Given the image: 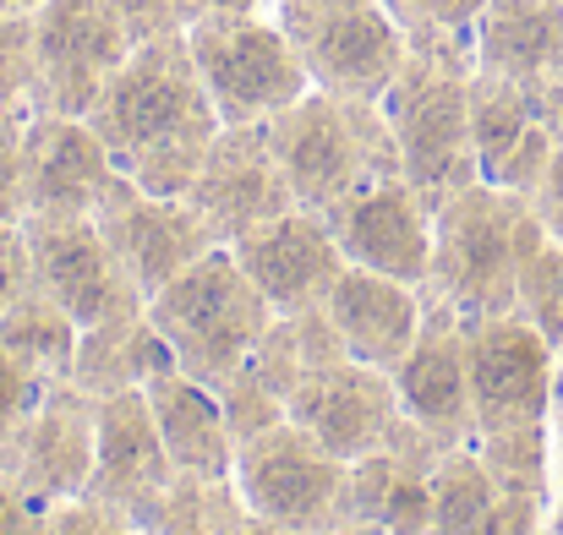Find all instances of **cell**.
Here are the masks:
<instances>
[{
	"instance_id": "4fadbf2b",
	"label": "cell",
	"mask_w": 563,
	"mask_h": 535,
	"mask_svg": "<svg viewBox=\"0 0 563 535\" xmlns=\"http://www.w3.org/2000/svg\"><path fill=\"white\" fill-rule=\"evenodd\" d=\"M93 432L99 399L82 393L71 377L49 382L33 415L0 443V481H11L44 509L60 498H82L93 476Z\"/></svg>"
},
{
	"instance_id": "52a82bcc",
	"label": "cell",
	"mask_w": 563,
	"mask_h": 535,
	"mask_svg": "<svg viewBox=\"0 0 563 535\" xmlns=\"http://www.w3.org/2000/svg\"><path fill=\"white\" fill-rule=\"evenodd\" d=\"M274 22L334 99H383L405 66V33L383 0H274Z\"/></svg>"
},
{
	"instance_id": "f546056e",
	"label": "cell",
	"mask_w": 563,
	"mask_h": 535,
	"mask_svg": "<svg viewBox=\"0 0 563 535\" xmlns=\"http://www.w3.org/2000/svg\"><path fill=\"white\" fill-rule=\"evenodd\" d=\"M38 104V27L33 11L0 5V115L33 121Z\"/></svg>"
},
{
	"instance_id": "f1b7e54d",
	"label": "cell",
	"mask_w": 563,
	"mask_h": 535,
	"mask_svg": "<svg viewBox=\"0 0 563 535\" xmlns=\"http://www.w3.org/2000/svg\"><path fill=\"white\" fill-rule=\"evenodd\" d=\"M515 312L526 323L542 328V339L559 350L563 345V241L542 230V219H526V241H520V296Z\"/></svg>"
},
{
	"instance_id": "836d02e7",
	"label": "cell",
	"mask_w": 563,
	"mask_h": 535,
	"mask_svg": "<svg viewBox=\"0 0 563 535\" xmlns=\"http://www.w3.org/2000/svg\"><path fill=\"white\" fill-rule=\"evenodd\" d=\"M44 388H49V382H38L22 360L0 345V443L33 415V404L44 399Z\"/></svg>"
},
{
	"instance_id": "7bdbcfd3",
	"label": "cell",
	"mask_w": 563,
	"mask_h": 535,
	"mask_svg": "<svg viewBox=\"0 0 563 535\" xmlns=\"http://www.w3.org/2000/svg\"><path fill=\"white\" fill-rule=\"evenodd\" d=\"M0 5H16V11H38L44 0H0Z\"/></svg>"
},
{
	"instance_id": "cb8c5ba5",
	"label": "cell",
	"mask_w": 563,
	"mask_h": 535,
	"mask_svg": "<svg viewBox=\"0 0 563 535\" xmlns=\"http://www.w3.org/2000/svg\"><path fill=\"white\" fill-rule=\"evenodd\" d=\"M170 366H176V350L154 328L148 306H137V312H121V317H104V323L82 328L71 382L93 399H110V393L143 388L154 371H170Z\"/></svg>"
},
{
	"instance_id": "74e56055",
	"label": "cell",
	"mask_w": 563,
	"mask_h": 535,
	"mask_svg": "<svg viewBox=\"0 0 563 535\" xmlns=\"http://www.w3.org/2000/svg\"><path fill=\"white\" fill-rule=\"evenodd\" d=\"M224 535H301V531H285V525H274V520H263L257 509H235V520L224 525Z\"/></svg>"
},
{
	"instance_id": "d6a6232c",
	"label": "cell",
	"mask_w": 563,
	"mask_h": 535,
	"mask_svg": "<svg viewBox=\"0 0 563 535\" xmlns=\"http://www.w3.org/2000/svg\"><path fill=\"white\" fill-rule=\"evenodd\" d=\"M137 525L121 514V509H110V503H99V498H60V503H49V535H132Z\"/></svg>"
},
{
	"instance_id": "ab89813d",
	"label": "cell",
	"mask_w": 563,
	"mask_h": 535,
	"mask_svg": "<svg viewBox=\"0 0 563 535\" xmlns=\"http://www.w3.org/2000/svg\"><path fill=\"white\" fill-rule=\"evenodd\" d=\"M553 535H563V404L553 426Z\"/></svg>"
},
{
	"instance_id": "484cf974",
	"label": "cell",
	"mask_w": 563,
	"mask_h": 535,
	"mask_svg": "<svg viewBox=\"0 0 563 535\" xmlns=\"http://www.w3.org/2000/svg\"><path fill=\"white\" fill-rule=\"evenodd\" d=\"M77 339H82L77 317H71L60 301H49L38 285H27V290L0 312V345L22 360L38 382H66V377H71Z\"/></svg>"
},
{
	"instance_id": "30bf717a",
	"label": "cell",
	"mask_w": 563,
	"mask_h": 535,
	"mask_svg": "<svg viewBox=\"0 0 563 535\" xmlns=\"http://www.w3.org/2000/svg\"><path fill=\"white\" fill-rule=\"evenodd\" d=\"M38 27V104L49 115H88L104 82L132 55L121 0H44Z\"/></svg>"
},
{
	"instance_id": "4316f807",
	"label": "cell",
	"mask_w": 563,
	"mask_h": 535,
	"mask_svg": "<svg viewBox=\"0 0 563 535\" xmlns=\"http://www.w3.org/2000/svg\"><path fill=\"white\" fill-rule=\"evenodd\" d=\"M427 535H509L498 487L476 454V443L449 448L432 470V525Z\"/></svg>"
},
{
	"instance_id": "2e32d148",
	"label": "cell",
	"mask_w": 563,
	"mask_h": 535,
	"mask_svg": "<svg viewBox=\"0 0 563 535\" xmlns=\"http://www.w3.org/2000/svg\"><path fill=\"white\" fill-rule=\"evenodd\" d=\"M187 202L202 213V224L213 230L219 246H235L257 224H268V219L296 208L290 180L279 170L263 126H224L213 137L197 180L187 186Z\"/></svg>"
},
{
	"instance_id": "603a6c76",
	"label": "cell",
	"mask_w": 563,
	"mask_h": 535,
	"mask_svg": "<svg viewBox=\"0 0 563 535\" xmlns=\"http://www.w3.org/2000/svg\"><path fill=\"white\" fill-rule=\"evenodd\" d=\"M143 393H148L154 426H159L176 470L208 476V481H219V476L235 470V437L224 426V410H219L213 388L191 382L181 366H170V371H154L143 382Z\"/></svg>"
},
{
	"instance_id": "7c38bea8",
	"label": "cell",
	"mask_w": 563,
	"mask_h": 535,
	"mask_svg": "<svg viewBox=\"0 0 563 535\" xmlns=\"http://www.w3.org/2000/svg\"><path fill=\"white\" fill-rule=\"evenodd\" d=\"M93 224L110 241V252L121 257V268L132 274V285L143 290V301H154L202 252L219 246L187 197H154L132 176L110 180V191L93 208Z\"/></svg>"
},
{
	"instance_id": "277c9868",
	"label": "cell",
	"mask_w": 563,
	"mask_h": 535,
	"mask_svg": "<svg viewBox=\"0 0 563 535\" xmlns=\"http://www.w3.org/2000/svg\"><path fill=\"white\" fill-rule=\"evenodd\" d=\"M148 317L176 350V366L202 388H219L230 371H241L274 323L263 290L246 279L230 246L202 252L181 279H170L148 301Z\"/></svg>"
},
{
	"instance_id": "ac0fdd59",
	"label": "cell",
	"mask_w": 563,
	"mask_h": 535,
	"mask_svg": "<svg viewBox=\"0 0 563 535\" xmlns=\"http://www.w3.org/2000/svg\"><path fill=\"white\" fill-rule=\"evenodd\" d=\"M285 415L318 437L334 459H362L383 448L388 426L399 421V393H394V371H377L362 360H334L323 371H307L290 399H285Z\"/></svg>"
},
{
	"instance_id": "83f0119b",
	"label": "cell",
	"mask_w": 563,
	"mask_h": 535,
	"mask_svg": "<svg viewBox=\"0 0 563 535\" xmlns=\"http://www.w3.org/2000/svg\"><path fill=\"white\" fill-rule=\"evenodd\" d=\"M345 356H351V350H345L340 328L329 323L323 306H312V312L274 317L246 366H252L279 399H290V388H296L307 371H323V366H334V360H345Z\"/></svg>"
},
{
	"instance_id": "e0dca14e",
	"label": "cell",
	"mask_w": 563,
	"mask_h": 535,
	"mask_svg": "<svg viewBox=\"0 0 563 535\" xmlns=\"http://www.w3.org/2000/svg\"><path fill=\"white\" fill-rule=\"evenodd\" d=\"M230 252L246 268V279L263 290V301H268L274 317L323 306L329 290H334V279L345 274V252H340L329 219L312 213V208H290V213L257 224Z\"/></svg>"
},
{
	"instance_id": "8fae6325",
	"label": "cell",
	"mask_w": 563,
	"mask_h": 535,
	"mask_svg": "<svg viewBox=\"0 0 563 535\" xmlns=\"http://www.w3.org/2000/svg\"><path fill=\"white\" fill-rule=\"evenodd\" d=\"M22 241H27L33 285L49 301H60L77 317V328H93L104 317L148 306L143 290L132 285V274L121 268V257L110 252V241L99 235L93 213H77V219L27 213L22 219Z\"/></svg>"
},
{
	"instance_id": "d590c367",
	"label": "cell",
	"mask_w": 563,
	"mask_h": 535,
	"mask_svg": "<svg viewBox=\"0 0 563 535\" xmlns=\"http://www.w3.org/2000/svg\"><path fill=\"white\" fill-rule=\"evenodd\" d=\"M33 285V268H27V241H22V224H0V312Z\"/></svg>"
},
{
	"instance_id": "4dcf8cb0",
	"label": "cell",
	"mask_w": 563,
	"mask_h": 535,
	"mask_svg": "<svg viewBox=\"0 0 563 535\" xmlns=\"http://www.w3.org/2000/svg\"><path fill=\"white\" fill-rule=\"evenodd\" d=\"M213 399H219L224 426H230V437H235V443H246V437H257V432H268V426L290 421V415H285V399H279V393H274L252 366L230 371V377L213 388Z\"/></svg>"
},
{
	"instance_id": "8992f818",
	"label": "cell",
	"mask_w": 563,
	"mask_h": 535,
	"mask_svg": "<svg viewBox=\"0 0 563 535\" xmlns=\"http://www.w3.org/2000/svg\"><path fill=\"white\" fill-rule=\"evenodd\" d=\"M187 44L224 126H263L268 115L290 110L312 88L279 22H263L257 11L208 5L187 27Z\"/></svg>"
},
{
	"instance_id": "1f68e13d",
	"label": "cell",
	"mask_w": 563,
	"mask_h": 535,
	"mask_svg": "<svg viewBox=\"0 0 563 535\" xmlns=\"http://www.w3.org/2000/svg\"><path fill=\"white\" fill-rule=\"evenodd\" d=\"M202 11H208V0H121L132 49L154 44V38H170V33H187Z\"/></svg>"
},
{
	"instance_id": "5bb4252c",
	"label": "cell",
	"mask_w": 563,
	"mask_h": 535,
	"mask_svg": "<svg viewBox=\"0 0 563 535\" xmlns=\"http://www.w3.org/2000/svg\"><path fill=\"white\" fill-rule=\"evenodd\" d=\"M394 393H399V415H410L443 448L476 443V410H471V377H465V328H460V312L438 290H421V328L394 366Z\"/></svg>"
},
{
	"instance_id": "7a4b0ae2",
	"label": "cell",
	"mask_w": 563,
	"mask_h": 535,
	"mask_svg": "<svg viewBox=\"0 0 563 535\" xmlns=\"http://www.w3.org/2000/svg\"><path fill=\"white\" fill-rule=\"evenodd\" d=\"M268 148L290 180L296 208L329 213L362 186L399 170V143L377 99H334L323 88H307L290 110L263 121Z\"/></svg>"
},
{
	"instance_id": "44dd1931",
	"label": "cell",
	"mask_w": 563,
	"mask_h": 535,
	"mask_svg": "<svg viewBox=\"0 0 563 535\" xmlns=\"http://www.w3.org/2000/svg\"><path fill=\"white\" fill-rule=\"evenodd\" d=\"M323 312L340 328L351 360L377 366V371H394L399 356L410 350L416 328H421V290H410V285H399L388 274L345 263V274L334 279Z\"/></svg>"
},
{
	"instance_id": "f35d334b",
	"label": "cell",
	"mask_w": 563,
	"mask_h": 535,
	"mask_svg": "<svg viewBox=\"0 0 563 535\" xmlns=\"http://www.w3.org/2000/svg\"><path fill=\"white\" fill-rule=\"evenodd\" d=\"M542 126L553 132V143L563 148V71L548 82V88H542Z\"/></svg>"
},
{
	"instance_id": "3957f363",
	"label": "cell",
	"mask_w": 563,
	"mask_h": 535,
	"mask_svg": "<svg viewBox=\"0 0 563 535\" xmlns=\"http://www.w3.org/2000/svg\"><path fill=\"white\" fill-rule=\"evenodd\" d=\"M531 202L493 180H471L432 208V279L460 317L515 312L520 296V241Z\"/></svg>"
},
{
	"instance_id": "8d00e7d4",
	"label": "cell",
	"mask_w": 563,
	"mask_h": 535,
	"mask_svg": "<svg viewBox=\"0 0 563 535\" xmlns=\"http://www.w3.org/2000/svg\"><path fill=\"white\" fill-rule=\"evenodd\" d=\"M0 535H49V509L0 481Z\"/></svg>"
},
{
	"instance_id": "6da1fadb",
	"label": "cell",
	"mask_w": 563,
	"mask_h": 535,
	"mask_svg": "<svg viewBox=\"0 0 563 535\" xmlns=\"http://www.w3.org/2000/svg\"><path fill=\"white\" fill-rule=\"evenodd\" d=\"M82 121L99 132L115 170L154 197H187L213 137L224 132L197 77L187 33L137 44Z\"/></svg>"
},
{
	"instance_id": "b9f144b4",
	"label": "cell",
	"mask_w": 563,
	"mask_h": 535,
	"mask_svg": "<svg viewBox=\"0 0 563 535\" xmlns=\"http://www.w3.org/2000/svg\"><path fill=\"white\" fill-rule=\"evenodd\" d=\"M208 5H219V11H257L263 0H208Z\"/></svg>"
},
{
	"instance_id": "ffe728a7",
	"label": "cell",
	"mask_w": 563,
	"mask_h": 535,
	"mask_svg": "<svg viewBox=\"0 0 563 535\" xmlns=\"http://www.w3.org/2000/svg\"><path fill=\"white\" fill-rule=\"evenodd\" d=\"M176 481L170 448L154 426L148 393L126 388L99 399V432H93V476H88V498L121 509L126 520H137L165 487Z\"/></svg>"
},
{
	"instance_id": "e575fe53",
	"label": "cell",
	"mask_w": 563,
	"mask_h": 535,
	"mask_svg": "<svg viewBox=\"0 0 563 535\" xmlns=\"http://www.w3.org/2000/svg\"><path fill=\"white\" fill-rule=\"evenodd\" d=\"M22 126L16 115H0V224H22Z\"/></svg>"
},
{
	"instance_id": "9a60e30c",
	"label": "cell",
	"mask_w": 563,
	"mask_h": 535,
	"mask_svg": "<svg viewBox=\"0 0 563 535\" xmlns=\"http://www.w3.org/2000/svg\"><path fill=\"white\" fill-rule=\"evenodd\" d=\"M323 219H329L345 263L388 274L410 290H421L432 279V202L405 176L362 186Z\"/></svg>"
},
{
	"instance_id": "ee69618b",
	"label": "cell",
	"mask_w": 563,
	"mask_h": 535,
	"mask_svg": "<svg viewBox=\"0 0 563 535\" xmlns=\"http://www.w3.org/2000/svg\"><path fill=\"white\" fill-rule=\"evenodd\" d=\"M132 535H148V531H132Z\"/></svg>"
},
{
	"instance_id": "d4e9b609",
	"label": "cell",
	"mask_w": 563,
	"mask_h": 535,
	"mask_svg": "<svg viewBox=\"0 0 563 535\" xmlns=\"http://www.w3.org/2000/svg\"><path fill=\"white\" fill-rule=\"evenodd\" d=\"M476 454L498 487L509 535H542L553 520V454H548V426H509V432H482Z\"/></svg>"
},
{
	"instance_id": "d6986e66",
	"label": "cell",
	"mask_w": 563,
	"mask_h": 535,
	"mask_svg": "<svg viewBox=\"0 0 563 535\" xmlns=\"http://www.w3.org/2000/svg\"><path fill=\"white\" fill-rule=\"evenodd\" d=\"M115 176L121 170L88 121L38 110L22 126V219L27 213H49V219L93 213Z\"/></svg>"
},
{
	"instance_id": "7402d4cb",
	"label": "cell",
	"mask_w": 563,
	"mask_h": 535,
	"mask_svg": "<svg viewBox=\"0 0 563 535\" xmlns=\"http://www.w3.org/2000/svg\"><path fill=\"white\" fill-rule=\"evenodd\" d=\"M476 71L542 93L563 71V0H487L476 16Z\"/></svg>"
},
{
	"instance_id": "ba28073f",
	"label": "cell",
	"mask_w": 563,
	"mask_h": 535,
	"mask_svg": "<svg viewBox=\"0 0 563 535\" xmlns=\"http://www.w3.org/2000/svg\"><path fill=\"white\" fill-rule=\"evenodd\" d=\"M235 492L263 520L301 535H329L345 525V459H334L296 421H279L235 443Z\"/></svg>"
},
{
	"instance_id": "5b68a950",
	"label": "cell",
	"mask_w": 563,
	"mask_h": 535,
	"mask_svg": "<svg viewBox=\"0 0 563 535\" xmlns=\"http://www.w3.org/2000/svg\"><path fill=\"white\" fill-rule=\"evenodd\" d=\"M471 77L476 71H460V66H443L438 55L405 49V66L394 71L388 93L377 99L394 126V143H399V170L432 208L449 191L482 180L476 137H471Z\"/></svg>"
},
{
	"instance_id": "9c48e42d",
	"label": "cell",
	"mask_w": 563,
	"mask_h": 535,
	"mask_svg": "<svg viewBox=\"0 0 563 535\" xmlns=\"http://www.w3.org/2000/svg\"><path fill=\"white\" fill-rule=\"evenodd\" d=\"M460 328H465V377H471L476 437L509 432V426H548L559 366H553V345L542 339V328L526 323L520 312L460 317Z\"/></svg>"
},
{
	"instance_id": "60d3db41",
	"label": "cell",
	"mask_w": 563,
	"mask_h": 535,
	"mask_svg": "<svg viewBox=\"0 0 563 535\" xmlns=\"http://www.w3.org/2000/svg\"><path fill=\"white\" fill-rule=\"evenodd\" d=\"M329 535H394V531H383V525H362V520H351V525H340V531H329Z\"/></svg>"
}]
</instances>
